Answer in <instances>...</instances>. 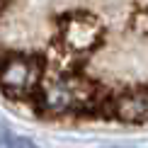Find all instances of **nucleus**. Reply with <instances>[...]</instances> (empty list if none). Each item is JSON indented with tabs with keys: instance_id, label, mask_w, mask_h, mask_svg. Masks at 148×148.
Returning a JSON list of instances; mask_svg holds the SVG:
<instances>
[{
	"instance_id": "obj_1",
	"label": "nucleus",
	"mask_w": 148,
	"mask_h": 148,
	"mask_svg": "<svg viewBox=\"0 0 148 148\" xmlns=\"http://www.w3.org/2000/svg\"><path fill=\"white\" fill-rule=\"evenodd\" d=\"M5 138H8V141H3V143H8V146H12V148H34L29 141H24V138H15V136H10V134H5Z\"/></svg>"
}]
</instances>
